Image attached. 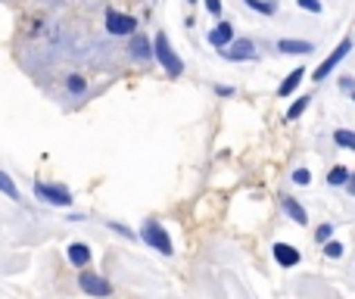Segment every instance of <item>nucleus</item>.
<instances>
[{
    "instance_id": "1",
    "label": "nucleus",
    "mask_w": 355,
    "mask_h": 299,
    "mask_svg": "<svg viewBox=\"0 0 355 299\" xmlns=\"http://www.w3.org/2000/svg\"><path fill=\"white\" fill-rule=\"evenodd\" d=\"M153 47H156V56H159V62L165 66L168 75H181V72H184V62L178 60V53H174L172 47H168V37L165 35H156Z\"/></svg>"
},
{
    "instance_id": "2",
    "label": "nucleus",
    "mask_w": 355,
    "mask_h": 299,
    "mask_svg": "<svg viewBox=\"0 0 355 299\" xmlns=\"http://www.w3.org/2000/svg\"><path fill=\"white\" fill-rule=\"evenodd\" d=\"M143 240H147L153 249H159L162 255H172V237L165 234V228H162L159 221H147V224H143Z\"/></svg>"
},
{
    "instance_id": "3",
    "label": "nucleus",
    "mask_w": 355,
    "mask_h": 299,
    "mask_svg": "<svg viewBox=\"0 0 355 299\" xmlns=\"http://www.w3.org/2000/svg\"><path fill=\"white\" fill-rule=\"evenodd\" d=\"M134 25L137 22L131 16H122V12H116V10H106V28H109L112 35H131Z\"/></svg>"
},
{
    "instance_id": "4",
    "label": "nucleus",
    "mask_w": 355,
    "mask_h": 299,
    "mask_svg": "<svg viewBox=\"0 0 355 299\" xmlns=\"http://www.w3.org/2000/svg\"><path fill=\"white\" fill-rule=\"evenodd\" d=\"M349 50H352V41H349V37H346V41H340V47H336V50H334V53H330V56H327V60H324V62H321V66H318L315 78H318V81H324V75H330V72H334V66H336V62H340V60H343V56H346V53H349Z\"/></svg>"
},
{
    "instance_id": "5",
    "label": "nucleus",
    "mask_w": 355,
    "mask_h": 299,
    "mask_svg": "<svg viewBox=\"0 0 355 299\" xmlns=\"http://www.w3.org/2000/svg\"><path fill=\"white\" fill-rule=\"evenodd\" d=\"M35 190H37V197L47 199V203H56V206H69V203H72V197H69L66 187H47V184H37Z\"/></svg>"
},
{
    "instance_id": "6",
    "label": "nucleus",
    "mask_w": 355,
    "mask_h": 299,
    "mask_svg": "<svg viewBox=\"0 0 355 299\" xmlns=\"http://www.w3.org/2000/svg\"><path fill=\"white\" fill-rule=\"evenodd\" d=\"M78 284H81V290L91 293V296H106V293H112V287L106 284L103 278H97V274H81Z\"/></svg>"
},
{
    "instance_id": "7",
    "label": "nucleus",
    "mask_w": 355,
    "mask_h": 299,
    "mask_svg": "<svg viewBox=\"0 0 355 299\" xmlns=\"http://www.w3.org/2000/svg\"><path fill=\"white\" fill-rule=\"evenodd\" d=\"M221 56H224V60H234V62L253 60V56H255V47H253V41H234V44H230V50L221 47Z\"/></svg>"
},
{
    "instance_id": "8",
    "label": "nucleus",
    "mask_w": 355,
    "mask_h": 299,
    "mask_svg": "<svg viewBox=\"0 0 355 299\" xmlns=\"http://www.w3.org/2000/svg\"><path fill=\"white\" fill-rule=\"evenodd\" d=\"M274 259L284 268H293L299 262V249H293L290 243H274Z\"/></svg>"
},
{
    "instance_id": "9",
    "label": "nucleus",
    "mask_w": 355,
    "mask_h": 299,
    "mask_svg": "<svg viewBox=\"0 0 355 299\" xmlns=\"http://www.w3.org/2000/svg\"><path fill=\"white\" fill-rule=\"evenodd\" d=\"M230 37H234V31H230V25H218L215 31H209V44H215V47H228Z\"/></svg>"
},
{
    "instance_id": "10",
    "label": "nucleus",
    "mask_w": 355,
    "mask_h": 299,
    "mask_svg": "<svg viewBox=\"0 0 355 299\" xmlns=\"http://www.w3.org/2000/svg\"><path fill=\"white\" fill-rule=\"evenodd\" d=\"M69 259H72V265H87L91 262V249L84 243H72L69 246Z\"/></svg>"
},
{
    "instance_id": "11",
    "label": "nucleus",
    "mask_w": 355,
    "mask_h": 299,
    "mask_svg": "<svg viewBox=\"0 0 355 299\" xmlns=\"http://www.w3.org/2000/svg\"><path fill=\"white\" fill-rule=\"evenodd\" d=\"M277 47L284 50V53H311V50H315L309 41H290V37H284Z\"/></svg>"
},
{
    "instance_id": "12",
    "label": "nucleus",
    "mask_w": 355,
    "mask_h": 299,
    "mask_svg": "<svg viewBox=\"0 0 355 299\" xmlns=\"http://www.w3.org/2000/svg\"><path fill=\"white\" fill-rule=\"evenodd\" d=\"M284 212H286V215L293 218V221L305 224V209H302V206H299V203H293L290 197H284Z\"/></svg>"
},
{
    "instance_id": "13",
    "label": "nucleus",
    "mask_w": 355,
    "mask_h": 299,
    "mask_svg": "<svg viewBox=\"0 0 355 299\" xmlns=\"http://www.w3.org/2000/svg\"><path fill=\"white\" fill-rule=\"evenodd\" d=\"M131 50H134V56H137V60H147L149 53H156V47L149 50V41H147V37H140V35H137L134 41H131Z\"/></svg>"
},
{
    "instance_id": "14",
    "label": "nucleus",
    "mask_w": 355,
    "mask_h": 299,
    "mask_svg": "<svg viewBox=\"0 0 355 299\" xmlns=\"http://www.w3.org/2000/svg\"><path fill=\"white\" fill-rule=\"evenodd\" d=\"M302 75H305L302 69H296V72H290V78H286L284 84L277 87V93H280V97H290V93L296 91V84H299V78H302Z\"/></svg>"
},
{
    "instance_id": "15",
    "label": "nucleus",
    "mask_w": 355,
    "mask_h": 299,
    "mask_svg": "<svg viewBox=\"0 0 355 299\" xmlns=\"http://www.w3.org/2000/svg\"><path fill=\"white\" fill-rule=\"evenodd\" d=\"M246 6H253L255 12H262V16H271L274 12V3H265V0H243Z\"/></svg>"
},
{
    "instance_id": "16",
    "label": "nucleus",
    "mask_w": 355,
    "mask_h": 299,
    "mask_svg": "<svg viewBox=\"0 0 355 299\" xmlns=\"http://www.w3.org/2000/svg\"><path fill=\"white\" fill-rule=\"evenodd\" d=\"M334 141L340 143V147L355 150V134H352V131H336V134H334Z\"/></svg>"
},
{
    "instance_id": "17",
    "label": "nucleus",
    "mask_w": 355,
    "mask_h": 299,
    "mask_svg": "<svg viewBox=\"0 0 355 299\" xmlns=\"http://www.w3.org/2000/svg\"><path fill=\"white\" fill-rule=\"evenodd\" d=\"M349 174H352V172H346L343 165H336L334 172L327 174V181H330V184H343V181H349Z\"/></svg>"
},
{
    "instance_id": "18",
    "label": "nucleus",
    "mask_w": 355,
    "mask_h": 299,
    "mask_svg": "<svg viewBox=\"0 0 355 299\" xmlns=\"http://www.w3.org/2000/svg\"><path fill=\"white\" fill-rule=\"evenodd\" d=\"M305 106H309V97H299L296 103L290 106V112H286V118H299V116H302V109H305Z\"/></svg>"
},
{
    "instance_id": "19",
    "label": "nucleus",
    "mask_w": 355,
    "mask_h": 299,
    "mask_svg": "<svg viewBox=\"0 0 355 299\" xmlns=\"http://www.w3.org/2000/svg\"><path fill=\"white\" fill-rule=\"evenodd\" d=\"M0 187H3V193H6L10 199H16V187H12L10 174H0Z\"/></svg>"
},
{
    "instance_id": "20",
    "label": "nucleus",
    "mask_w": 355,
    "mask_h": 299,
    "mask_svg": "<svg viewBox=\"0 0 355 299\" xmlns=\"http://www.w3.org/2000/svg\"><path fill=\"white\" fill-rule=\"evenodd\" d=\"M299 6H302V10H309V12H321V3H318V0H296Z\"/></svg>"
},
{
    "instance_id": "21",
    "label": "nucleus",
    "mask_w": 355,
    "mask_h": 299,
    "mask_svg": "<svg viewBox=\"0 0 355 299\" xmlns=\"http://www.w3.org/2000/svg\"><path fill=\"white\" fill-rule=\"evenodd\" d=\"M324 249H327V255H330V259H340V253H343V246H340V243H327V246H324Z\"/></svg>"
},
{
    "instance_id": "22",
    "label": "nucleus",
    "mask_w": 355,
    "mask_h": 299,
    "mask_svg": "<svg viewBox=\"0 0 355 299\" xmlns=\"http://www.w3.org/2000/svg\"><path fill=\"white\" fill-rule=\"evenodd\" d=\"M293 181H296V184H309V172H305V168L293 172Z\"/></svg>"
},
{
    "instance_id": "23",
    "label": "nucleus",
    "mask_w": 355,
    "mask_h": 299,
    "mask_svg": "<svg viewBox=\"0 0 355 299\" xmlns=\"http://www.w3.org/2000/svg\"><path fill=\"white\" fill-rule=\"evenodd\" d=\"M330 230H334V228H330V224H321V228H318V234H315V237H318V240L324 243V240H327V237H330Z\"/></svg>"
},
{
    "instance_id": "24",
    "label": "nucleus",
    "mask_w": 355,
    "mask_h": 299,
    "mask_svg": "<svg viewBox=\"0 0 355 299\" xmlns=\"http://www.w3.org/2000/svg\"><path fill=\"white\" fill-rule=\"evenodd\" d=\"M206 6H209V12H215V16L221 12V0H206Z\"/></svg>"
},
{
    "instance_id": "25",
    "label": "nucleus",
    "mask_w": 355,
    "mask_h": 299,
    "mask_svg": "<svg viewBox=\"0 0 355 299\" xmlns=\"http://www.w3.org/2000/svg\"><path fill=\"white\" fill-rule=\"evenodd\" d=\"M69 87H72V91H81V87H84V81H81V78H69Z\"/></svg>"
},
{
    "instance_id": "26",
    "label": "nucleus",
    "mask_w": 355,
    "mask_h": 299,
    "mask_svg": "<svg viewBox=\"0 0 355 299\" xmlns=\"http://www.w3.org/2000/svg\"><path fill=\"white\" fill-rule=\"evenodd\" d=\"M349 190H352V193H355V172H352V174H349Z\"/></svg>"
},
{
    "instance_id": "27",
    "label": "nucleus",
    "mask_w": 355,
    "mask_h": 299,
    "mask_svg": "<svg viewBox=\"0 0 355 299\" xmlns=\"http://www.w3.org/2000/svg\"><path fill=\"white\" fill-rule=\"evenodd\" d=\"M190 3H197V0H190Z\"/></svg>"
}]
</instances>
